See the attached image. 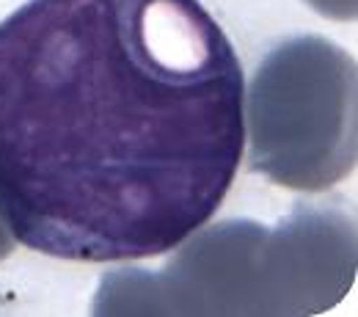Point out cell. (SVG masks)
<instances>
[{
    "instance_id": "obj_2",
    "label": "cell",
    "mask_w": 358,
    "mask_h": 317,
    "mask_svg": "<svg viewBox=\"0 0 358 317\" xmlns=\"http://www.w3.org/2000/svg\"><path fill=\"white\" fill-rule=\"evenodd\" d=\"M251 166L289 188H325L356 157V66L317 36L275 47L254 75Z\"/></svg>"
},
{
    "instance_id": "obj_1",
    "label": "cell",
    "mask_w": 358,
    "mask_h": 317,
    "mask_svg": "<svg viewBox=\"0 0 358 317\" xmlns=\"http://www.w3.org/2000/svg\"><path fill=\"white\" fill-rule=\"evenodd\" d=\"M245 149L237 50L199 0H25L0 20V224L47 257H160Z\"/></svg>"
},
{
    "instance_id": "obj_3",
    "label": "cell",
    "mask_w": 358,
    "mask_h": 317,
    "mask_svg": "<svg viewBox=\"0 0 358 317\" xmlns=\"http://www.w3.org/2000/svg\"><path fill=\"white\" fill-rule=\"evenodd\" d=\"M11 240H14V237L8 234V229L0 224V260H3V257L11 251Z\"/></svg>"
}]
</instances>
